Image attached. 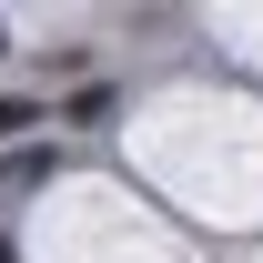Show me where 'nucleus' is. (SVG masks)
<instances>
[{"instance_id":"1","label":"nucleus","mask_w":263,"mask_h":263,"mask_svg":"<svg viewBox=\"0 0 263 263\" xmlns=\"http://www.w3.org/2000/svg\"><path fill=\"white\" fill-rule=\"evenodd\" d=\"M51 172H61V152H51V142H21V152H0V202H10V193H41Z\"/></svg>"},{"instance_id":"2","label":"nucleus","mask_w":263,"mask_h":263,"mask_svg":"<svg viewBox=\"0 0 263 263\" xmlns=\"http://www.w3.org/2000/svg\"><path fill=\"white\" fill-rule=\"evenodd\" d=\"M51 122H71V132H101V122H111V81H81V91H71Z\"/></svg>"},{"instance_id":"3","label":"nucleus","mask_w":263,"mask_h":263,"mask_svg":"<svg viewBox=\"0 0 263 263\" xmlns=\"http://www.w3.org/2000/svg\"><path fill=\"white\" fill-rule=\"evenodd\" d=\"M31 122H51V101H31V91H0V152H21V132Z\"/></svg>"},{"instance_id":"4","label":"nucleus","mask_w":263,"mask_h":263,"mask_svg":"<svg viewBox=\"0 0 263 263\" xmlns=\"http://www.w3.org/2000/svg\"><path fill=\"white\" fill-rule=\"evenodd\" d=\"M0 51H10V21H0Z\"/></svg>"}]
</instances>
